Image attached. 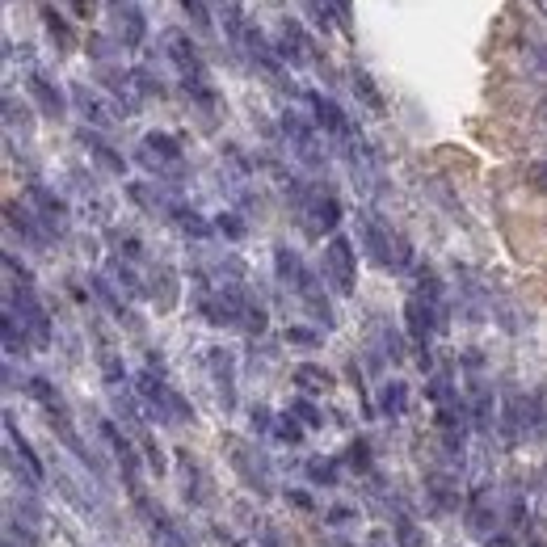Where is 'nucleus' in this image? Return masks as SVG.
<instances>
[{
    "mask_svg": "<svg viewBox=\"0 0 547 547\" xmlns=\"http://www.w3.org/2000/svg\"><path fill=\"white\" fill-rule=\"evenodd\" d=\"M274 266H278V278L287 282V287L308 303V312L316 316V320H324V329H333V308H329V299H324V291H320V282L312 278V270L299 261V253H291L287 245H278L274 249Z\"/></svg>",
    "mask_w": 547,
    "mask_h": 547,
    "instance_id": "nucleus-1",
    "label": "nucleus"
},
{
    "mask_svg": "<svg viewBox=\"0 0 547 547\" xmlns=\"http://www.w3.org/2000/svg\"><path fill=\"white\" fill-rule=\"evenodd\" d=\"M165 51L173 59V68L181 72V80H186V89L202 101V106H215V93H211V76H207V64H202L198 47L190 43V34L181 30H169L165 34Z\"/></svg>",
    "mask_w": 547,
    "mask_h": 547,
    "instance_id": "nucleus-2",
    "label": "nucleus"
},
{
    "mask_svg": "<svg viewBox=\"0 0 547 547\" xmlns=\"http://www.w3.org/2000/svg\"><path fill=\"white\" fill-rule=\"evenodd\" d=\"M362 240H367V249H371V257L379 261V266H392V270L413 266L409 240H404L400 232H392L388 224H379L375 215H362Z\"/></svg>",
    "mask_w": 547,
    "mask_h": 547,
    "instance_id": "nucleus-3",
    "label": "nucleus"
},
{
    "mask_svg": "<svg viewBox=\"0 0 547 547\" xmlns=\"http://www.w3.org/2000/svg\"><path fill=\"white\" fill-rule=\"evenodd\" d=\"M5 312L17 316V324H22V333H26V341H30L34 350H47V346H51V320H47V308L34 299L30 287H13Z\"/></svg>",
    "mask_w": 547,
    "mask_h": 547,
    "instance_id": "nucleus-4",
    "label": "nucleus"
},
{
    "mask_svg": "<svg viewBox=\"0 0 547 547\" xmlns=\"http://www.w3.org/2000/svg\"><path fill=\"white\" fill-rule=\"evenodd\" d=\"M324 282L333 287V295H354V282H358V257H354V245L346 236H333L329 245H324Z\"/></svg>",
    "mask_w": 547,
    "mask_h": 547,
    "instance_id": "nucleus-5",
    "label": "nucleus"
},
{
    "mask_svg": "<svg viewBox=\"0 0 547 547\" xmlns=\"http://www.w3.org/2000/svg\"><path fill=\"white\" fill-rule=\"evenodd\" d=\"M135 388H139V396H144L148 409H156L160 421H190V417H194L190 404L181 400L165 379H156L152 371H139V375H135Z\"/></svg>",
    "mask_w": 547,
    "mask_h": 547,
    "instance_id": "nucleus-6",
    "label": "nucleus"
},
{
    "mask_svg": "<svg viewBox=\"0 0 547 547\" xmlns=\"http://www.w3.org/2000/svg\"><path fill=\"white\" fill-rule=\"evenodd\" d=\"M72 101H76V110H80V118H85L89 127H97V131H114L118 127V106L114 101H106L97 89H89V85H72Z\"/></svg>",
    "mask_w": 547,
    "mask_h": 547,
    "instance_id": "nucleus-7",
    "label": "nucleus"
},
{
    "mask_svg": "<svg viewBox=\"0 0 547 547\" xmlns=\"http://www.w3.org/2000/svg\"><path fill=\"white\" fill-rule=\"evenodd\" d=\"M282 131H287L291 148H295V156L303 160V165H312V169H320V165H324L320 135H316V127H312V123H303L299 114H282Z\"/></svg>",
    "mask_w": 547,
    "mask_h": 547,
    "instance_id": "nucleus-8",
    "label": "nucleus"
},
{
    "mask_svg": "<svg viewBox=\"0 0 547 547\" xmlns=\"http://www.w3.org/2000/svg\"><path fill=\"white\" fill-rule=\"evenodd\" d=\"M228 455H232V468L240 472V480H245L253 493H270V468H266V459H261L257 451H249L245 442H236V438H228Z\"/></svg>",
    "mask_w": 547,
    "mask_h": 547,
    "instance_id": "nucleus-9",
    "label": "nucleus"
},
{
    "mask_svg": "<svg viewBox=\"0 0 547 547\" xmlns=\"http://www.w3.org/2000/svg\"><path fill=\"white\" fill-rule=\"evenodd\" d=\"M101 434H106V442H110L114 455H118V468H123V476H127V484H131V497L144 505V484H139V455H135V447H131L123 434H118L114 421H101Z\"/></svg>",
    "mask_w": 547,
    "mask_h": 547,
    "instance_id": "nucleus-10",
    "label": "nucleus"
},
{
    "mask_svg": "<svg viewBox=\"0 0 547 547\" xmlns=\"http://www.w3.org/2000/svg\"><path fill=\"white\" fill-rule=\"evenodd\" d=\"M139 160H144L148 169H156V173H177L181 169V148H177V139L152 131L144 139V148H139Z\"/></svg>",
    "mask_w": 547,
    "mask_h": 547,
    "instance_id": "nucleus-11",
    "label": "nucleus"
},
{
    "mask_svg": "<svg viewBox=\"0 0 547 547\" xmlns=\"http://www.w3.org/2000/svg\"><path fill=\"white\" fill-rule=\"evenodd\" d=\"M114 30H118V43H123L127 51L144 47V34H148V17L139 5H127V0H118L114 9Z\"/></svg>",
    "mask_w": 547,
    "mask_h": 547,
    "instance_id": "nucleus-12",
    "label": "nucleus"
},
{
    "mask_svg": "<svg viewBox=\"0 0 547 547\" xmlns=\"http://www.w3.org/2000/svg\"><path fill=\"white\" fill-rule=\"evenodd\" d=\"M404 320H409V333H413L417 346H425V341H430V333L438 329L442 312H438L425 295H409V303H404Z\"/></svg>",
    "mask_w": 547,
    "mask_h": 547,
    "instance_id": "nucleus-13",
    "label": "nucleus"
},
{
    "mask_svg": "<svg viewBox=\"0 0 547 547\" xmlns=\"http://www.w3.org/2000/svg\"><path fill=\"white\" fill-rule=\"evenodd\" d=\"M207 367L215 375V392H219V404L224 409H236V362L228 350H211L207 354Z\"/></svg>",
    "mask_w": 547,
    "mask_h": 547,
    "instance_id": "nucleus-14",
    "label": "nucleus"
},
{
    "mask_svg": "<svg viewBox=\"0 0 547 547\" xmlns=\"http://www.w3.org/2000/svg\"><path fill=\"white\" fill-rule=\"evenodd\" d=\"M30 202L38 207V219H43L47 232H64V224H68V207H64V202H59L47 186H38V181H34V186H30Z\"/></svg>",
    "mask_w": 547,
    "mask_h": 547,
    "instance_id": "nucleus-15",
    "label": "nucleus"
},
{
    "mask_svg": "<svg viewBox=\"0 0 547 547\" xmlns=\"http://www.w3.org/2000/svg\"><path fill=\"white\" fill-rule=\"evenodd\" d=\"M303 211H308V228L312 232H329V228H337V219H341L337 198L333 194H320V190L303 198Z\"/></svg>",
    "mask_w": 547,
    "mask_h": 547,
    "instance_id": "nucleus-16",
    "label": "nucleus"
},
{
    "mask_svg": "<svg viewBox=\"0 0 547 547\" xmlns=\"http://www.w3.org/2000/svg\"><path fill=\"white\" fill-rule=\"evenodd\" d=\"M522 434H526V396L505 392V400H501V438H505V447H514Z\"/></svg>",
    "mask_w": 547,
    "mask_h": 547,
    "instance_id": "nucleus-17",
    "label": "nucleus"
},
{
    "mask_svg": "<svg viewBox=\"0 0 547 547\" xmlns=\"http://www.w3.org/2000/svg\"><path fill=\"white\" fill-rule=\"evenodd\" d=\"M295 388L308 392V396H320V392H333L337 379H333V371L316 367V362H299V367H295Z\"/></svg>",
    "mask_w": 547,
    "mask_h": 547,
    "instance_id": "nucleus-18",
    "label": "nucleus"
},
{
    "mask_svg": "<svg viewBox=\"0 0 547 547\" xmlns=\"http://www.w3.org/2000/svg\"><path fill=\"white\" fill-rule=\"evenodd\" d=\"M30 93H34L38 106H43V114H51V118L64 114V93H59V85H55L51 76H43V72H30Z\"/></svg>",
    "mask_w": 547,
    "mask_h": 547,
    "instance_id": "nucleus-19",
    "label": "nucleus"
},
{
    "mask_svg": "<svg viewBox=\"0 0 547 547\" xmlns=\"http://www.w3.org/2000/svg\"><path fill=\"white\" fill-rule=\"evenodd\" d=\"M278 55L291 59V64H303V59H308V34H303L299 22H282V30H278Z\"/></svg>",
    "mask_w": 547,
    "mask_h": 547,
    "instance_id": "nucleus-20",
    "label": "nucleus"
},
{
    "mask_svg": "<svg viewBox=\"0 0 547 547\" xmlns=\"http://www.w3.org/2000/svg\"><path fill=\"white\" fill-rule=\"evenodd\" d=\"M312 110H316V123H320L324 131H329V135H350V118L341 114L337 101H329V97L312 93Z\"/></svg>",
    "mask_w": 547,
    "mask_h": 547,
    "instance_id": "nucleus-21",
    "label": "nucleus"
},
{
    "mask_svg": "<svg viewBox=\"0 0 547 547\" xmlns=\"http://www.w3.org/2000/svg\"><path fill=\"white\" fill-rule=\"evenodd\" d=\"M5 438H9V455H22L26 472H30L34 480H43V476H47V468H43V463H38V455H34V447H30V442H26L22 434H17V425H13V413L5 417Z\"/></svg>",
    "mask_w": 547,
    "mask_h": 547,
    "instance_id": "nucleus-22",
    "label": "nucleus"
},
{
    "mask_svg": "<svg viewBox=\"0 0 547 547\" xmlns=\"http://www.w3.org/2000/svg\"><path fill=\"white\" fill-rule=\"evenodd\" d=\"M468 522H472V531H489V526L497 522V510H493V493L489 489H476L472 501H468Z\"/></svg>",
    "mask_w": 547,
    "mask_h": 547,
    "instance_id": "nucleus-23",
    "label": "nucleus"
},
{
    "mask_svg": "<svg viewBox=\"0 0 547 547\" xmlns=\"http://www.w3.org/2000/svg\"><path fill=\"white\" fill-rule=\"evenodd\" d=\"M5 215H9V228H13V232H22V236L30 240V245H47V232L34 224V215H30V211H22L17 202H9Z\"/></svg>",
    "mask_w": 547,
    "mask_h": 547,
    "instance_id": "nucleus-24",
    "label": "nucleus"
},
{
    "mask_svg": "<svg viewBox=\"0 0 547 547\" xmlns=\"http://www.w3.org/2000/svg\"><path fill=\"white\" fill-rule=\"evenodd\" d=\"M526 434H547V388L526 396Z\"/></svg>",
    "mask_w": 547,
    "mask_h": 547,
    "instance_id": "nucleus-25",
    "label": "nucleus"
},
{
    "mask_svg": "<svg viewBox=\"0 0 547 547\" xmlns=\"http://www.w3.org/2000/svg\"><path fill=\"white\" fill-rule=\"evenodd\" d=\"M379 404H383V413H388V417H404V404H409V388H404L400 379L383 383V396H379Z\"/></svg>",
    "mask_w": 547,
    "mask_h": 547,
    "instance_id": "nucleus-26",
    "label": "nucleus"
},
{
    "mask_svg": "<svg viewBox=\"0 0 547 547\" xmlns=\"http://www.w3.org/2000/svg\"><path fill=\"white\" fill-rule=\"evenodd\" d=\"M80 139H85V144H89V152L97 156V165H106L110 173H123V169H127V160H123V156H118V152H110V148H106V144H101V139H97V135H89V131H85V135H80Z\"/></svg>",
    "mask_w": 547,
    "mask_h": 547,
    "instance_id": "nucleus-27",
    "label": "nucleus"
},
{
    "mask_svg": "<svg viewBox=\"0 0 547 547\" xmlns=\"http://www.w3.org/2000/svg\"><path fill=\"white\" fill-rule=\"evenodd\" d=\"M152 282H156V287H152V295L160 291V299H156V308H165V312H169V308H173V303H177V282H173V270H165V266H160Z\"/></svg>",
    "mask_w": 547,
    "mask_h": 547,
    "instance_id": "nucleus-28",
    "label": "nucleus"
},
{
    "mask_svg": "<svg viewBox=\"0 0 547 547\" xmlns=\"http://www.w3.org/2000/svg\"><path fill=\"white\" fill-rule=\"evenodd\" d=\"M152 543L156 547H186V539H181L165 518H152Z\"/></svg>",
    "mask_w": 547,
    "mask_h": 547,
    "instance_id": "nucleus-29",
    "label": "nucleus"
},
{
    "mask_svg": "<svg viewBox=\"0 0 547 547\" xmlns=\"http://www.w3.org/2000/svg\"><path fill=\"white\" fill-rule=\"evenodd\" d=\"M5 350L9 354H22L26 350V333H17V316L5 312Z\"/></svg>",
    "mask_w": 547,
    "mask_h": 547,
    "instance_id": "nucleus-30",
    "label": "nucleus"
},
{
    "mask_svg": "<svg viewBox=\"0 0 547 547\" xmlns=\"http://www.w3.org/2000/svg\"><path fill=\"white\" fill-rule=\"evenodd\" d=\"M354 93H362V101H367L371 110H383V101H379V93H375V85H371L367 72H354Z\"/></svg>",
    "mask_w": 547,
    "mask_h": 547,
    "instance_id": "nucleus-31",
    "label": "nucleus"
},
{
    "mask_svg": "<svg viewBox=\"0 0 547 547\" xmlns=\"http://www.w3.org/2000/svg\"><path fill=\"white\" fill-rule=\"evenodd\" d=\"M43 22H47V30H51V34H59V43H64V47H72V34H68L64 17H59L55 9H43Z\"/></svg>",
    "mask_w": 547,
    "mask_h": 547,
    "instance_id": "nucleus-32",
    "label": "nucleus"
},
{
    "mask_svg": "<svg viewBox=\"0 0 547 547\" xmlns=\"http://www.w3.org/2000/svg\"><path fill=\"white\" fill-rule=\"evenodd\" d=\"M291 417H299L303 425H320V413L312 409L308 400H295V404H291Z\"/></svg>",
    "mask_w": 547,
    "mask_h": 547,
    "instance_id": "nucleus-33",
    "label": "nucleus"
},
{
    "mask_svg": "<svg viewBox=\"0 0 547 547\" xmlns=\"http://www.w3.org/2000/svg\"><path fill=\"white\" fill-rule=\"evenodd\" d=\"M278 438H282V442H299V421H295L291 413L278 421Z\"/></svg>",
    "mask_w": 547,
    "mask_h": 547,
    "instance_id": "nucleus-34",
    "label": "nucleus"
},
{
    "mask_svg": "<svg viewBox=\"0 0 547 547\" xmlns=\"http://www.w3.org/2000/svg\"><path fill=\"white\" fill-rule=\"evenodd\" d=\"M396 535L404 539V547H421V539H417V531H413V522H409V518H400V522H396Z\"/></svg>",
    "mask_w": 547,
    "mask_h": 547,
    "instance_id": "nucleus-35",
    "label": "nucleus"
},
{
    "mask_svg": "<svg viewBox=\"0 0 547 547\" xmlns=\"http://www.w3.org/2000/svg\"><path fill=\"white\" fill-rule=\"evenodd\" d=\"M308 472H312L316 480H324V484H333V480H337V472H333V463H316V459H312V463H308Z\"/></svg>",
    "mask_w": 547,
    "mask_h": 547,
    "instance_id": "nucleus-36",
    "label": "nucleus"
},
{
    "mask_svg": "<svg viewBox=\"0 0 547 547\" xmlns=\"http://www.w3.org/2000/svg\"><path fill=\"white\" fill-rule=\"evenodd\" d=\"M186 9L194 13V22H198V30H211V17H207V9L198 5V0H186Z\"/></svg>",
    "mask_w": 547,
    "mask_h": 547,
    "instance_id": "nucleus-37",
    "label": "nucleus"
},
{
    "mask_svg": "<svg viewBox=\"0 0 547 547\" xmlns=\"http://www.w3.org/2000/svg\"><path fill=\"white\" fill-rule=\"evenodd\" d=\"M68 5H72V13H76V17H85V22L97 13V0H68Z\"/></svg>",
    "mask_w": 547,
    "mask_h": 547,
    "instance_id": "nucleus-38",
    "label": "nucleus"
},
{
    "mask_svg": "<svg viewBox=\"0 0 547 547\" xmlns=\"http://www.w3.org/2000/svg\"><path fill=\"white\" fill-rule=\"evenodd\" d=\"M287 341H299V346H316V333H308V329H287Z\"/></svg>",
    "mask_w": 547,
    "mask_h": 547,
    "instance_id": "nucleus-39",
    "label": "nucleus"
},
{
    "mask_svg": "<svg viewBox=\"0 0 547 547\" xmlns=\"http://www.w3.org/2000/svg\"><path fill=\"white\" fill-rule=\"evenodd\" d=\"M219 232H228V236H245V228H240V219H232V215L219 219Z\"/></svg>",
    "mask_w": 547,
    "mask_h": 547,
    "instance_id": "nucleus-40",
    "label": "nucleus"
},
{
    "mask_svg": "<svg viewBox=\"0 0 547 547\" xmlns=\"http://www.w3.org/2000/svg\"><path fill=\"white\" fill-rule=\"evenodd\" d=\"M535 123H539V127H547V93L539 97V106H535Z\"/></svg>",
    "mask_w": 547,
    "mask_h": 547,
    "instance_id": "nucleus-41",
    "label": "nucleus"
},
{
    "mask_svg": "<svg viewBox=\"0 0 547 547\" xmlns=\"http://www.w3.org/2000/svg\"><path fill=\"white\" fill-rule=\"evenodd\" d=\"M535 5V13H543V22H547V0H531Z\"/></svg>",
    "mask_w": 547,
    "mask_h": 547,
    "instance_id": "nucleus-42",
    "label": "nucleus"
},
{
    "mask_svg": "<svg viewBox=\"0 0 547 547\" xmlns=\"http://www.w3.org/2000/svg\"><path fill=\"white\" fill-rule=\"evenodd\" d=\"M371 547H388V535H371Z\"/></svg>",
    "mask_w": 547,
    "mask_h": 547,
    "instance_id": "nucleus-43",
    "label": "nucleus"
},
{
    "mask_svg": "<svg viewBox=\"0 0 547 547\" xmlns=\"http://www.w3.org/2000/svg\"><path fill=\"white\" fill-rule=\"evenodd\" d=\"M9 547H17V543H9Z\"/></svg>",
    "mask_w": 547,
    "mask_h": 547,
    "instance_id": "nucleus-44",
    "label": "nucleus"
}]
</instances>
